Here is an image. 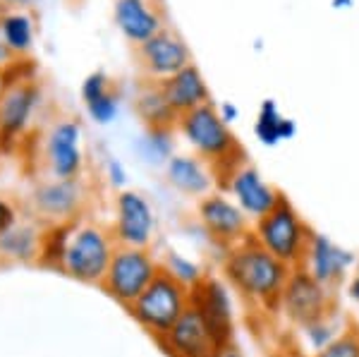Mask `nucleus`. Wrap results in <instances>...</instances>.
<instances>
[{
  "instance_id": "1",
  "label": "nucleus",
  "mask_w": 359,
  "mask_h": 357,
  "mask_svg": "<svg viewBox=\"0 0 359 357\" xmlns=\"http://www.w3.org/2000/svg\"><path fill=\"white\" fill-rule=\"evenodd\" d=\"M290 267L264 250L249 235L240 245L230 247L223 262V276L245 300L254 302L266 312L280 309V295L290 278Z\"/></svg>"
},
{
  "instance_id": "2",
  "label": "nucleus",
  "mask_w": 359,
  "mask_h": 357,
  "mask_svg": "<svg viewBox=\"0 0 359 357\" xmlns=\"http://www.w3.org/2000/svg\"><path fill=\"white\" fill-rule=\"evenodd\" d=\"M177 128L182 130L184 140L192 144L201 159H206L213 166H225L223 182L228 185L230 177L242 168L240 159H245V151L230 132V125L221 118L218 108L208 101L204 106L184 113L177 120Z\"/></svg>"
},
{
  "instance_id": "3",
  "label": "nucleus",
  "mask_w": 359,
  "mask_h": 357,
  "mask_svg": "<svg viewBox=\"0 0 359 357\" xmlns=\"http://www.w3.org/2000/svg\"><path fill=\"white\" fill-rule=\"evenodd\" d=\"M311 235L314 230L306 226L285 194L276 204V209L259 218L252 228V238L290 269H299L304 264Z\"/></svg>"
},
{
  "instance_id": "4",
  "label": "nucleus",
  "mask_w": 359,
  "mask_h": 357,
  "mask_svg": "<svg viewBox=\"0 0 359 357\" xmlns=\"http://www.w3.org/2000/svg\"><path fill=\"white\" fill-rule=\"evenodd\" d=\"M113 243L103 228L94 223L69 228L62 247L60 267L67 276L82 283H103L113 262Z\"/></svg>"
},
{
  "instance_id": "5",
  "label": "nucleus",
  "mask_w": 359,
  "mask_h": 357,
  "mask_svg": "<svg viewBox=\"0 0 359 357\" xmlns=\"http://www.w3.org/2000/svg\"><path fill=\"white\" fill-rule=\"evenodd\" d=\"M189 304H192L189 288H184L165 269H161L151 285L132 302L130 312L149 333L163 338L177 324L180 316L187 312Z\"/></svg>"
},
{
  "instance_id": "6",
  "label": "nucleus",
  "mask_w": 359,
  "mask_h": 357,
  "mask_svg": "<svg viewBox=\"0 0 359 357\" xmlns=\"http://www.w3.org/2000/svg\"><path fill=\"white\" fill-rule=\"evenodd\" d=\"M158 264L154 262V257L147 250L120 245L113 255L106 278H103V288H106V292L113 300H118L130 309L132 302L151 285V281L158 276Z\"/></svg>"
},
{
  "instance_id": "7",
  "label": "nucleus",
  "mask_w": 359,
  "mask_h": 357,
  "mask_svg": "<svg viewBox=\"0 0 359 357\" xmlns=\"http://www.w3.org/2000/svg\"><path fill=\"white\" fill-rule=\"evenodd\" d=\"M333 309L331 288L318 283L302 267L292 269L280 295V312L285 314V319L297 329H304L318 319L333 316Z\"/></svg>"
},
{
  "instance_id": "8",
  "label": "nucleus",
  "mask_w": 359,
  "mask_h": 357,
  "mask_svg": "<svg viewBox=\"0 0 359 357\" xmlns=\"http://www.w3.org/2000/svg\"><path fill=\"white\" fill-rule=\"evenodd\" d=\"M189 300H192V307L201 314V319L208 324L216 341L221 343V348L228 350L235 338V312L230 292L223 281L213 278V276H204L189 290Z\"/></svg>"
},
{
  "instance_id": "9",
  "label": "nucleus",
  "mask_w": 359,
  "mask_h": 357,
  "mask_svg": "<svg viewBox=\"0 0 359 357\" xmlns=\"http://www.w3.org/2000/svg\"><path fill=\"white\" fill-rule=\"evenodd\" d=\"M196 214H199L201 228L208 233V238L213 243L228 247V250L252 235L249 216L237 206V201H230L223 194H208V197H204L199 201V206H196Z\"/></svg>"
},
{
  "instance_id": "10",
  "label": "nucleus",
  "mask_w": 359,
  "mask_h": 357,
  "mask_svg": "<svg viewBox=\"0 0 359 357\" xmlns=\"http://www.w3.org/2000/svg\"><path fill=\"white\" fill-rule=\"evenodd\" d=\"M165 350L172 357H221L223 348L201 319V314L189 304V309L177 319V324L163 336Z\"/></svg>"
},
{
  "instance_id": "11",
  "label": "nucleus",
  "mask_w": 359,
  "mask_h": 357,
  "mask_svg": "<svg viewBox=\"0 0 359 357\" xmlns=\"http://www.w3.org/2000/svg\"><path fill=\"white\" fill-rule=\"evenodd\" d=\"M156 218L151 204L139 192L125 189L118 194V214H115V238L123 247L147 250L151 245Z\"/></svg>"
},
{
  "instance_id": "12",
  "label": "nucleus",
  "mask_w": 359,
  "mask_h": 357,
  "mask_svg": "<svg viewBox=\"0 0 359 357\" xmlns=\"http://www.w3.org/2000/svg\"><path fill=\"white\" fill-rule=\"evenodd\" d=\"M352 267H355V255L350 250L333 243L328 235L314 230L302 269H306V271L314 276L318 283H323L326 288H335L347 278Z\"/></svg>"
},
{
  "instance_id": "13",
  "label": "nucleus",
  "mask_w": 359,
  "mask_h": 357,
  "mask_svg": "<svg viewBox=\"0 0 359 357\" xmlns=\"http://www.w3.org/2000/svg\"><path fill=\"white\" fill-rule=\"evenodd\" d=\"M139 60H142V67L147 70V74H151L158 82L192 65L189 50L182 43V39H177L175 34L165 32V29H161L154 39L139 46Z\"/></svg>"
},
{
  "instance_id": "14",
  "label": "nucleus",
  "mask_w": 359,
  "mask_h": 357,
  "mask_svg": "<svg viewBox=\"0 0 359 357\" xmlns=\"http://www.w3.org/2000/svg\"><path fill=\"white\" fill-rule=\"evenodd\" d=\"M228 187H230V192H233L237 206H240L249 218H254V221L271 214L283 197L278 189H273L264 180L262 173L257 168H252V166H242V168L230 177Z\"/></svg>"
},
{
  "instance_id": "15",
  "label": "nucleus",
  "mask_w": 359,
  "mask_h": 357,
  "mask_svg": "<svg viewBox=\"0 0 359 357\" xmlns=\"http://www.w3.org/2000/svg\"><path fill=\"white\" fill-rule=\"evenodd\" d=\"M39 103V86L34 82L10 84L0 96V140H15L27 130Z\"/></svg>"
},
{
  "instance_id": "16",
  "label": "nucleus",
  "mask_w": 359,
  "mask_h": 357,
  "mask_svg": "<svg viewBox=\"0 0 359 357\" xmlns=\"http://www.w3.org/2000/svg\"><path fill=\"white\" fill-rule=\"evenodd\" d=\"M50 170L60 180H74L82 170V151H79V125L74 120H62L48 137Z\"/></svg>"
},
{
  "instance_id": "17",
  "label": "nucleus",
  "mask_w": 359,
  "mask_h": 357,
  "mask_svg": "<svg viewBox=\"0 0 359 357\" xmlns=\"http://www.w3.org/2000/svg\"><path fill=\"white\" fill-rule=\"evenodd\" d=\"M158 86L163 91L168 106L175 111L177 118L208 103V86L194 65H187L184 70H180L168 79H161Z\"/></svg>"
},
{
  "instance_id": "18",
  "label": "nucleus",
  "mask_w": 359,
  "mask_h": 357,
  "mask_svg": "<svg viewBox=\"0 0 359 357\" xmlns=\"http://www.w3.org/2000/svg\"><path fill=\"white\" fill-rule=\"evenodd\" d=\"M115 22L132 43H147L161 32V17L147 0H118Z\"/></svg>"
},
{
  "instance_id": "19",
  "label": "nucleus",
  "mask_w": 359,
  "mask_h": 357,
  "mask_svg": "<svg viewBox=\"0 0 359 357\" xmlns=\"http://www.w3.org/2000/svg\"><path fill=\"white\" fill-rule=\"evenodd\" d=\"M34 201H36V209L48 218H72L74 211L79 209V201H82V189H79L77 180H60L46 182V185L36 187L34 192Z\"/></svg>"
},
{
  "instance_id": "20",
  "label": "nucleus",
  "mask_w": 359,
  "mask_h": 357,
  "mask_svg": "<svg viewBox=\"0 0 359 357\" xmlns=\"http://www.w3.org/2000/svg\"><path fill=\"white\" fill-rule=\"evenodd\" d=\"M168 180L170 185L182 194H189V197H208L213 187L211 173L199 159L194 156H172L168 161Z\"/></svg>"
},
{
  "instance_id": "21",
  "label": "nucleus",
  "mask_w": 359,
  "mask_h": 357,
  "mask_svg": "<svg viewBox=\"0 0 359 357\" xmlns=\"http://www.w3.org/2000/svg\"><path fill=\"white\" fill-rule=\"evenodd\" d=\"M254 135H257V140L266 144V147H276V144H280L285 140H292V137L297 135V125H294V120L285 118V115L278 111L276 101L266 99L262 103V108H259Z\"/></svg>"
},
{
  "instance_id": "22",
  "label": "nucleus",
  "mask_w": 359,
  "mask_h": 357,
  "mask_svg": "<svg viewBox=\"0 0 359 357\" xmlns=\"http://www.w3.org/2000/svg\"><path fill=\"white\" fill-rule=\"evenodd\" d=\"M137 108H139V115L142 120L149 125V128H170L172 123H177V115L168 106L163 91H161L158 84L149 86L139 94L137 99Z\"/></svg>"
},
{
  "instance_id": "23",
  "label": "nucleus",
  "mask_w": 359,
  "mask_h": 357,
  "mask_svg": "<svg viewBox=\"0 0 359 357\" xmlns=\"http://www.w3.org/2000/svg\"><path fill=\"white\" fill-rule=\"evenodd\" d=\"M0 32L15 55H27L34 46V22L25 13H5L0 17Z\"/></svg>"
},
{
  "instance_id": "24",
  "label": "nucleus",
  "mask_w": 359,
  "mask_h": 357,
  "mask_svg": "<svg viewBox=\"0 0 359 357\" xmlns=\"http://www.w3.org/2000/svg\"><path fill=\"white\" fill-rule=\"evenodd\" d=\"M0 250L8 257L15 259H29L36 250V235L29 228H10L8 233L0 238Z\"/></svg>"
},
{
  "instance_id": "25",
  "label": "nucleus",
  "mask_w": 359,
  "mask_h": 357,
  "mask_svg": "<svg viewBox=\"0 0 359 357\" xmlns=\"http://www.w3.org/2000/svg\"><path fill=\"white\" fill-rule=\"evenodd\" d=\"M172 151V137L168 128H149L147 137L142 140V154L147 161L151 163H163V161H170Z\"/></svg>"
},
{
  "instance_id": "26",
  "label": "nucleus",
  "mask_w": 359,
  "mask_h": 357,
  "mask_svg": "<svg viewBox=\"0 0 359 357\" xmlns=\"http://www.w3.org/2000/svg\"><path fill=\"white\" fill-rule=\"evenodd\" d=\"M165 271L172 276L175 281H180L184 288H192L199 283L201 278H204V274H201V269L196 267L194 262H189V259H184L182 255H175V252H170L168 255V264H165Z\"/></svg>"
},
{
  "instance_id": "27",
  "label": "nucleus",
  "mask_w": 359,
  "mask_h": 357,
  "mask_svg": "<svg viewBox=\"0 0 359 357\" xmlns=\"http://www.w3.org/2000/svg\"><path fill=\"white\" fill-rule=\"evenodd\" d=\"M299 331L306 336V343H309V348L314 350V355L321 353L326 345H331L335 338H338V333H335V329H333L331 316H328V319H318V321H314V324L304 326V329H299Z\"/></svg>"
},
{
  "instance_id": "28",
  "label": "nucleus",
  "mask_w": 359,
  "mask_h": 357,
  "mask_svg": "<svg viewBox=\"0 0 359 357\" xmlns=\"http://www.w3.org/2000/svg\"><path fill=\"white\" fill-rule=\"evenodd\" d=\"M314 357H359V329H347Z\"/></svg>"
},
{
  "instance_id": "29",
  "label": "nucleus",
  "mask_w": 359,
  "mask_h": 357,
  "mask_svg": "<svg viewBox=\"0 0 359 357\" xmlns=\"http://www.w3.org/2000/svg\"><path fill=\"white\" fill-rule=\"evenodd\" d=\"M86 108H89L91 120H96L98 125H108V123H113L115 115H118V96H115L111 89L108 94L98 96L96 101L86 103Z\"/></svg>"
},
{
  "instance_id": "30",
  "label": "nucleus",
  "mask_w": 359,
  "mask_h": 357,
  "mask_svg": "<svg viewBox=\"0 0 359 357\" xmlns=\"http://www.w3.org/2000/svg\"><path fill=\"white\" fill-rule=\"evenodd\" d=\"M108 91H111V79H108L103 72H94L84 79L82 99H84V103H91V101H96L98 96L108 94Z\"/></svg>"
},
{
  "instance_id": "31",
  "label": "nucleus",
  "mask_w": 359,
  "mask_h": 357,
  "mask_svg": "<svg viewBox=\"0 0 359 357\" xmlns=\"http://www.w3.org/2000/svg\"><path fill=\"white\" fill-rule=\"evenodd\" d=\"M15 226V209L5 199H0V238Z\"/></svg>"
},
{
  "instance_id": "32",
  "label": "nucleus",
  "mask_w": 359,
  "mask_h": 357,
  "mask_svg": "<svg viewBox=\"0 0 359 357\" xmlns=\"http://www.w3.org/2000/svg\"><path fill=\"white\" fill-rule=\"evenodd\" d=\"M108 180H111V185H115V187H123L127 182V173L120 168L118 161H111V163H108Z\"/></svg>"
},
{
  "instance_id": "33",
  "label": "nucleus",
  "mask_w": 359,
  "mask_h": 357,
  "mask_svg": "<svg viewBox=\"0 0 359 357\" xmlns=\"http://www.w3.org/2000/svg\"><path fill=\"white\" fill-rule=\"evenodd\" d=\"M20 55H15V50L10 48L8 41H5L3 32H0V70H5V67L10 65V62H15Z\"/></svg>"
},
{
  "instance_id": "34",
  "label": "nucleus",
  "mask_w": 359,
  "mask_h": 357,
  "mask_svg": "<svg viewBox=\"0 0 359 357\" xmlns=\"http://www.w3.org/2000/svg\"><path fill=\"white\" fill-rule=\"evenodd\" d=\"M218 113H221V118H223L228 125H233L235 120L240 118V111H237V108L233 106V103H228V101L221 103V111H218Z\"/></svg>"
},
{
  "instance_id": "35",
  "label": "nucleus",
  "mask_w": 359,
  "mask_h": 357,
  "mask_svg": "<svg viewBox=\"0 0 359 357\" xmlns=\"http://www.w3.org/2000/svg\"><path fill=\"white\" fill-rule=\"evenodd\" d=\"M347 295H350L355 302H359V274L355 278H350V283H347Z\"/></svg>"
},
{
  "instance_id": "36",
  "label": "nucleus",
  "mask_w": 359,
  "mask_h": 357,
  "mask_svg": "<svg viewBox=\"0 0 359 357\" xmlns=\"http://www.w3.org/2000/svg\"><path fill=\"white\" fill-rule=\"evenodd\" d=\"M221 357H245V355H242L240 350L235 348V345H230L228 350H223V355H221Z\"/></svg>"
},
{
  "instance_id": "37",
  "label": "nucleus",
  "mask_w": 359,
  "mask_h": 357,
  "mask_svg": "<svg viewBox=\"0 0 359 357\" xmlns=\"http://www.w3.org/2000/svg\"><path fill=\"white\" fill-rule=\"evenodd\" d=\"M3 3L8 5V8H10V5H15V8H20V5H27L29 0H3Z\"/></svg>"
},
{
  "instance_id": "38",
  "label": "nucleus",
  "mask_w": 359,
  "mask_h": 357,
  "mask_svg": "<svg viewBox=\"0 0 359 357\" xmlns=\"http://www.w3.org/2000/svg\"><path fill=\"white\" fill-rule=\"evenodd\" d=\"M5 91V79H3V70H0V96H3Z\"/></svg>"
},
{
  "instance_id": "39",
  "label": "nucleus",
  "mask_w": 359,
  "mask_h": 357,
  "mask_svg": "<svg viewBox=\"0 0 359 357\" xmlns=\"http://www.w3.org/2000/svg\"><path fill=\"white\" fill-rule=\"evenodd\" d=\"M333 5H338V8L340 5H350V0H333Z\"/></svg>"
},
{
  "instance_id": "40",
  "label": "nucleus",
  "mask_w": 359,
  "mask_h": 357,
  "mask_svg": "<svg viewBox=\"0 0 359 357\" xmlns=\"http://www.w3.org/2000/svg\"><path fill=\"white\" fill-rule=\"evenodd\" d=\"M0 144H3V140H0Z\"/></svg>"
}]
</instances>
